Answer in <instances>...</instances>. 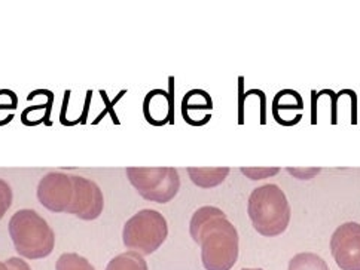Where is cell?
Segmentation results:
<instances>
[{
	"label": "cell",
	"instance_id": "obj_15",
	"mask_svg": "<svg viewBox=\"0 0 360 270\" xmlns=\"http://www.w3.org/2000/svg\"><path fill=\"white\" fill-rule=\"evenodd\" d=\"M56 270H96L85 257L76 252H66L60 255L56 263Z\"/></svg>",
	"mask_w": 360,
	"mask_h": 270
},
{
	"label": "cell",
	"instance_id": "obj_1",
	"mask_svg": "<svg viewBox=\"0 0 360 270\" xmlns=\"http://www.w3.org/2000/svg\"><path fill=\"white\" fill-rule=\"evenodd\" d=\"M189 234L201 247L205 270H231L238 259L240 238L236 226L216 207H201L191 218Z\"/></svg>",
	"mask_w": 360,
	"mask_h": 270
},
{
	"label": "cell",
	"instance_id": "obj_4",
	"mask_svg": "<svg viewBox=\"0 0 360 270\" xmlns=\"http://www.w3.org/2000/svg\"><path fill=\"white\" fill-rule=\"evenodd\" d=\"M169 236L165 217L155 210H141L128 220L122 230L124 245L141 255L155 252Z\"/></svg>",
	"mask_w": 360,
	"mask_h": 270
},
{
	"label": "cell",
	"instance_id": "obj_10",
	"mask_svg": "<svg viewBox=\"0 0 360 270\" xmlns=\"http://www.w3.org/2000/svg\"><path fill=\"white\" fill-rule=\"evenodd\" d=\"M188 174L192 183L202 189H212L225 182L229 174V168H188Z\"/></svg>",
	"mask_w": 360,
	"mask_h": 270
},
{
	"label": "cell",
	"instance_id": "obj_13",
	"mask_svg": "<svg viewBox=\"0 0 360 270\" xmlns=\"http://www.w3.org/2000/svg\"><path fill=\"white\" fill-rule=\"evenodd\" d=\"M288 270H330L328 263L314 252H300L290 260Z\"/></svg>",
	"mask_w": 360,
	"mask_h": 270
},
{
	"label": "cell",
	"instance_id": "obj_9",
	"mask_svg": "<svg viewBox=\"0 0 360 270\" xmlns=\"http://www.w3.org/2000/svg\"><path fill=\"white\" fill-rule=\"evenodd\" d=\"M173 97L162 89H153L143 101V114L146 121L153 126L173 123Z\"/></svg>",
	"mask_w": 360,
	"mask_h": 270
},
{
	"label": "cell",
	"instance_id": "obj_2",
	"mask_svg": "<svg viewBox=\"0 0 360 270\" xmlns=\"http://www.w3.org/2000/svg\"><path fill=\"white\" fill-rule=\"evenodd\" d=\"M248 214L259 235L274 238L285 234L290 223V205L277 184L256 187L249 196Z\"/></svg>",
	"mask_w": 360,
	"mask_h": 270
},
{
	"label": "cell",
	"instance_id": "obj_11",
	"mask_svg": "<svg viewBox=\"0 0 360 270\" xmlns=\"http://www.w3.org/2000/svg\"><path fill=\"white\" fill-rule=\"evenodd\" d=\"M106 270H149L143 255L136 251L122 252L109 262Z\"/></svg>",
	"mask_w": 360,
	"mask_h": 270
},
{
	"label": "cell",
	"instance_id": "obj_18",
	"mask_svg": "<svg viewBox=\"0 0 360 270\" xmlns=\"http://www.w3.org/2000/svg\"><path fill=\"white\" fill-rule=\"evenodd\" d=\"M18 98L15 93L9 91V89H0V110H14L17 109Z\"/></svg>",
	"mask_w": 360,
	"mask_h": 270
},
{
	"label": "cell",
	"instance_id": "obj_5",
	"mask_svg": "<svg viewBox=\"0 0 360 270\" xmlns=\"http://www.w3.org/2000/svg\"><path fill=\"white\" fill-rule=\"evenodd\" d=\"M131 186L139 195L150 202L167 203L176 198L180 189V177L176 168H139L125 170Z\"/></svg>",
	"mask_w": 360,
	"mask_h": 270
},
{
	"label": "cell",
	"instance_id": "obj_7",
	"mask_svg": "<svg viewBox=\"0 0 360 270\" xmlns=\"http://www.w3.org/2000/svg\"><path fill=\"white\" fill-rule=\"evenodd\" d=\"M330 252L341 270H360V224H341L330 238Z\"/></svg>",
	"mask_w": 360,
	"mask_h": 270
},
{
	"label": "cell",
	"instance_id": "obj_19",
	"mask_svg": "<svg viewBox=\"0 0 360 270\" xmlns=\"http://www.w3.org/2000/svg\"><path fill=\"white\" fill-rule=\"evenodd\" d=\"M0 270H32L30 266L18 257H11V259L0 262Z\"/></svg>",
	"mask_w": 360,
	"mask_h": 270
},
{
	"label": "cell",
	"instance_id": "obj_22",
	"mask_svg": "<svg viewBox=\"0 0 360 270\" xmlns=\"http://www.w3.org/2000/svg\"><path fill=\"white\" fill-rule=\"evenodd\" d=\"M241 270H262V269H241Z\"/></svg>",
	"mask_w": 360,
	"mask_h": 270
},
{
	"label": "cell",
	"instance_id": "obj_3",
	"mask_svg": "<svg viewBox=\"0 0 360 270\" xmlns=\"http://www.w3.org/2000/svg\"><path fill=\"white\" fill-rule=\"evenodd\" d=\"M8 230L15 251L24 259L41 260L54 251V230L42 215L33 210L17 211L11 217Z\"/></svg>",
	"mask_w": 360,
	"mask_h": 270
},
{
	"label": "cell",
	"instance_id": "obj_16",
	"mask_svg": "<svg viewBox=\"0 0 360 270\" xmlns=\"http://www.w3.org/2000/svg\"><path fill=\"white\" fill-rule=\"evenodd\" d=\"M12 198H14V195H12L11 186L5 182V180L0 178V220H2L6 211L11 208Z\"/></svg>",
	"mask_w": 360,
	"mask_h": 270
},
{
	"label": "cell",
	"instance_id": "obj_21",
	"mask_svg": "<svg viewBox=\"0 0 360 270\" xmlns=\"http://www.w3.org/2000/svg\"><path fill=\"white\" fill-rule=\"evenodd\" d=\"M311 123H317V93L311 91Z\"/></svg>",
	"mask_w": 360,
	"mask_h": 270
},
{
	"label": "cell",
	"instance_id": "obj_14",
	"mask_svg": "<svg viewBox=\"0 0 360 270\" xmlns=\"http://www.w3.org/2000/svg\"><path fill=\"white\" fill-rule=\"evenodd\" d=\"M304 109V101L300 93L293 89H283L277 93L273 100V114H277L280 110H301Z\"/></svg>",
	"mask_w": 360,
	"mask_h": 270
},
{
	"label": "cell",
	"instance_id": "obj_8",
	"mask_svg": "<svg viewBox=\"0 0 360 270\" xmlns=\"http://www.w3.org/2000/svg\"><path fill=\"white\" fill-rule=\"evenodd\" d=\"M75 195L68 214L76 215L81 220L91 222L98 218L105 207V198H103L101 189L93 180H88L81 175H72Z\"/></svg>",
	"mask_w": 360,
	"mask_h": 270
},
{
	"label": "cell",
	"instance_id": "obj_6",
	"mask_svg": "<svg viewBox=\"0 0 360 270\" xmlns=\"http://www.w3.org/2000/svg\"><path fill=\"white\" fill-rule=\"evenodd\" d=\"M75 195L72 175L48 173L37 184V199L53 212H68Z\"/></svg>",
	"mask_w": 360,
	"mask_h": 270
},
{
	"label": "cell",
	"instance_id": "obj_17",
	"mask_svg": "<svg viewBox=\"0 0 360 270\" xmlns=\"http://www.w3.org/2000/svg\"><path fill=\"white\" fill-rule=\"evenodd\" d=\"M241 173L256 182V180L276 175L277 173H280V168H241Z\"/></svg>",
	"mask_w": 360,
	"mask_h": 270
},
{
	"label": "cell",
	"instance_id": "obj_12",
	"mask_svg": "<svg viewBox=\"0 0 360 270\" xmlns=\"http://www.w3.org/2000/svg\"><path fill=\"white\" fill-rule=\"evenodd\" d=\"M213 101L209 93L202 89H192L186 93L182 100V114H188L191 110H212Z\"/></svg>",
	"mask_w": 360,
	"mask_h": 270
},
{
	"label": "cell",
	"instance_id": "obj_20",
	"mask_svg": "<svg viewBox=\"0 0 360 270\" xmlns=\"http://www.w3.org/2000/svg\"><path fill=\"white\" fill-rule=\"evenodd\" d=\"M288 173L292 174L293 177H297L298 180H310L311 177L317 175L320 173V168H288Z\"/></svg>",
	"mask_w": 360,
	"mask_h": 270
}]
</instances>
